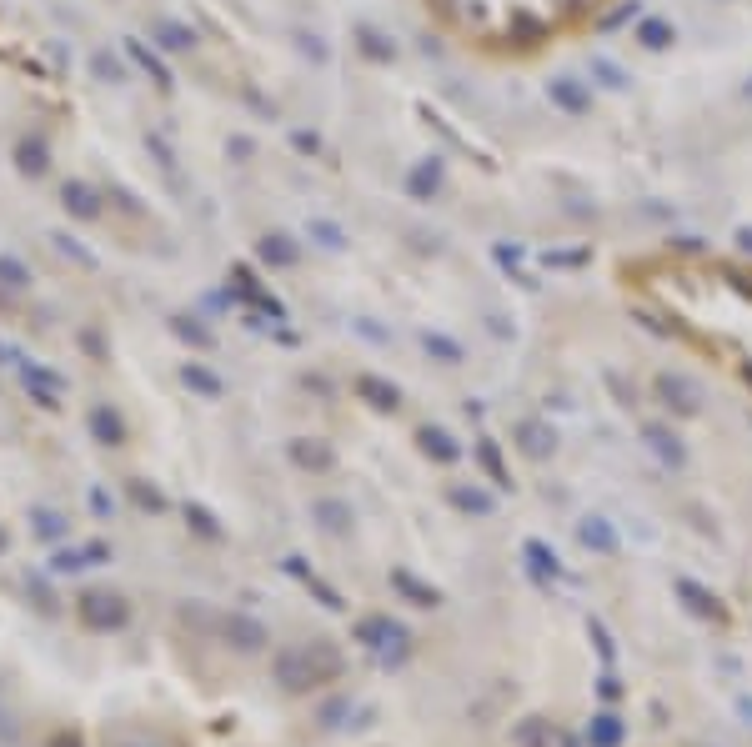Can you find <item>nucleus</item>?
<instances>
[{
    "label": "nucleus",
    "mask_w": 752,
    "mask_h": 747,
    "mask_svg": "<svg viewBox=\"0 0 752 747\" xmlns=\"http://www.w3.org/2000/svg\"><path fill=\"white\" fill-rule=\"evenodd\" d=\"M76 567H86V552H56L51 562V572H76Z\"/></svg>",
    "instance_id": "obj_9"
},
{
    "label": "nucleus",
    "mask_w": 752,
    "mask_h": 747,
    "mask_svg": "<svg viewBox=\"0 0 752 747\" xmlns=\"http://www.w3.org/2000/svg\"><path fill=\"white\" fill-rule=\"evenodd\" d=\"M91 432H96L106 447H111V442H121V422L111 417V407H96V412H91Z\"/></svg>",
    "instance_id": "obj_5"
},
{
    "label": "nucleus",
    "mask_w": 752,
    "mask_h": 747,
    "mask_svg": "<svg viewBox=\"0 0 752 747\" xmlns=\"http://www.w3.org/2000/svg\"><path fill=\"white\" fill-rule=\"evenodd\" d=\"M31 522H36L41 537H66V517H61V512H36Z\"/></svg>",
    "instance_id": "obj_7"
},
{
    "label": "nucleus",
    "mask_w": 752,
    "mask_h": 747,
    "mask_svg": "<svg viewBox=\"0 0 752 747\" xmlns=\"http://www.w3.org/2000/svg\"><path fill=\"white\" fill-rule=\"evenodd\" d=\"M627 0H427L432 21L467 51L507 66L562 56L592 41Z\"/></svg>",
    "instance_id": "obj_2"
},
{
    "label": "nucleus",
    "mask_w": 752,
    "mask_h": 747,
    "mask_svg": "<svg viewBox=\"0 0 752 747\" xmlns=\"http://www.w3.org/2000/svg\"><path fill=\"white\" fill-rule=\"evenodd\" d=\"M0 276H6V286H26L31 276L21 271V261H11V256H0Z\"/></svg>",
    "instance_id": "obj_8"
},
{
    "label": "nucleus",
    "mask_w": 752,
    "mask_h": 747,
    "mask_svg": "<svg viewBox=\"0 0 752 747\" xmlns=\"http://www.w3.org/2000/svg\"><path fill=\"white\" fill-rule=\"evenodd\" d=\"M612 286L652 336L707 366L752 412V256L707 241H652L612 266Z\"/></svg>",
    "instance_id": "obj_1"
},
{
    "label": "nucleus",
    "mask_w": 752,
    "mask_h": 747,
    "mask_svg": "<svg viewBox=\"0 0 752 747\" xmlns=\"http://www.w3.org/2000/svg\"><path fill=\"white\" fill-rule=\"evenodd\" d=\"M26 387H36V392H41V407H61V382H56V377H46L41 366H26Z\"/></svg>",
    "instance_id": "obj_4"
},
{
    "label": "nucleus",
    "mask_w": 752,
    "mask_h": 747,
    "mask_svg": "<svg viewBox=\"0 0 752 747\" xmlns=\"http://www.w3.org/2000/svg\"><path fill=\"white\" fill-rule=\"evenodd\" d=\"M231 637H236V647H261V627L256 622H246V617H231Z\"/></svg>",
    "instance_id": "obj_6"
},
{
    "label": "nucleus",
    "mask_w": 752,
    "mask_h": 747,
    "mask_svg": "<svg viewBox=\"0 0 752 747\" xmlns=\"http://www.w3.org/2000/svg\"><path fill=\"white\" fill-rule=\"evenodd\" d=\"M76 617H81V627H91V632H111V627H126L131 607H126V597L91 587V592L76 597Z\"/></svg>",
    "instance_id": "obj_3"
}]
</instances>
